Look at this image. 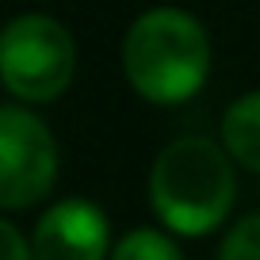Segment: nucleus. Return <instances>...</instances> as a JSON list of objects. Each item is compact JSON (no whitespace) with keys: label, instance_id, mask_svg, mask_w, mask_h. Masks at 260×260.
<instances>
[{"label":"nucleus","instance_id":"1","mask_svg":"<svg viewBox=\"0 0 260 260\" xmlns=\"http://www.w3.org/2000/svg\"><path fill=\"white\" fill-rule=\"evenodd\" d=\"M234 157L214 138L187 134L169 142L149 169V207L172 234H211L234 211Z\"/></svg>","mask_w":260,"mask_h":260},{"label":"nucleus","instance_id":"2","mask_svg":"<svg viewBox=\"0 0 260 260\" xmlns=\"http://www.w3.org/2000/svg\"><path fill=\"white\" fill-rule=\"evenodd\" d=\"M122 73L149 104H184L207 84L211 39L191 12L149 8L126 31Z\"/></svg>","mask_w":260,"mask_h":260},{"label":"nucleus","instance_id":"3","mask_svg":"<svg viewBox=\"0 0 260 260\" xmlns=\"http://www.w3.org/2000/svg\"><path fill=\"white\" fill-rule=\"evenodd\" d=\"M77 73V46L54 16L23 12L4 27L0 39V81L8 96L23 104L57 100Z\"/></svg>","mask_w":260,"mask_h":260},{"label":"nucleus","instance_id":"4","mask_svg":"<svg viewBox=\"0 0 260 260\" xmlns=\"http://www.w3.org/2000/svg\"><path fill=\"white\" fill-rule=\"evenodd\" d=\"M57 180V142L35 111L0 107V207L27 211Z\"/></svg>","mask_w":260,"mask_h":260},{"label":"nucleus","instance_id":"5","mask_svg":"<svg viewBox=\"0 0 260 260\" xmlns=\"http://www.w3.org/2000/svg\"><path fill=\"white\" fill-rule=\"evenodd\" d=\"M111 245L107 214L88 199H61L39 218L31 237L35 260H104Z\"/></svg>","mask_w":260,"mask_h":260},{"label":"nucleus","instance_id":"6","mask_svg":"<svg viewBox=\"0 0 260 260\" xmlns=\"http://www.w3.org/2000/svg\"><path fill=\"white\" fill-rule=\"evenodd\" d=\"M222 146L234 157V165H245L249 172H260V92L234 100L222 115Z\"/></svg>","mask_w":260,"mask_h":260},{"label":"nucleus","instance_id":"7","mask_svg":"<svg viewBox=\"0 0 260 260\" xmlns=\"http://www.w3.org/2000/svg\"><path fill=\"white\" fill-rule=\"evenodd\" d=\"M111 260H184L169 234L161 230H149V226H138L122 234V241L111 249Z\"/></svg>","mask_w":260,"mask_h":260},{"label":"nucleus","instance_id":"8","mask_svg":"<svg viewBox=\"0 0 260 260\" xmlns=\"http://www.w3.org/2000/svg\"><path fill=\"white\" fill-rule=\"evenodd\" d=\"M218 260H260V214H249L222 237Z\"/></svg>","mask_w":260,"mask_h":260},{"label":"nucleus","instance_id":"9","mask_svg":"<svg viewBox=\"0 0 260 260\" xmlns=\"http://www.w3.org/2000/svg\"><path fill=\"white\" fill-rule=\"evenodd\" d=\"M0 245H4V256L0 260H35L31 241L16 230V222H0Z\"/></svg>","mask_w":260,"mask_h":260}]
</instances>
